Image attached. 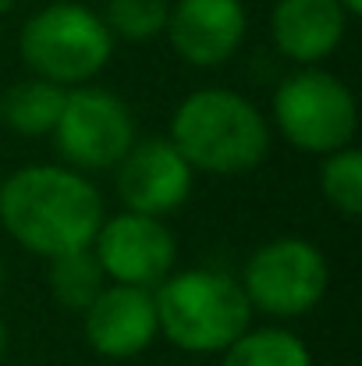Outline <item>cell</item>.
I'll list each match as a JSON object with an SVG mask.
<instances>
[{
	"instance_id": "1",
	"label": "cell",
	"mask_w": 362,
	"mask_h": 366,
	"mask_svg": "<svg viewBox=\"0 0 362 366\" xmlns=\"http://www.w3.org/2000/svg\"><path fill=\"white\" fill-rule=\"evenodd\" d=\"M104 217L100 189L68 164H32L0 182V224L32 256L89 249Z\"/></svg>"
},
{
	"instance_id": "2",
	"label": "cell",
	"mask_w": 362,
	"mask_h": 366,
	"mask_svg": "<svg viewBox=\"0 0 362 366\" xmlns=\"http://www.w3.org/2000/svg\"><path fill=\"white\" fill-rule=\"evenodd\" d=\"M167 139L192 171L231 178L266 160L270 122L235 89H196L178 104Z\"/></svg>"
},
{
	"instance_id": "3",
	"label": "cell",
	"mask_w": 362,
	"mask_h": 366,
	"mask_svg": "<svg viewBox=\"0 0 362 366\" xmlns=\"http://www.w3.org/2000/svg\"><path fill=\"white\" fill-rule=\"evenodd\" d=\"M153 302L160 335L196 356L224 352L252 324V302L241 281L210 267L171 270L153 288Z\"/></svg>"
},
{
	"instance_id": "4",
	"label": "cell",
	"mask_w": 362,
	"mask_h": 366,
	"mask_svg": "<svg viewBox=\"0 0 362 366\" xmlns=\"http://www.w3.org/2000/svg\"><path fill=\"white\" fill-rule=\"evenodd\" d=\"M18 54L36 79L71 89L86 86L107 68L114 57V36L100 11L75 0H57L39 7L21 25Z\"/></svg>"
},
{
	"instance_id": "5",
	"label": "cell",
	"mask_w": 362,
	"mask_h": 366,
	"mask_svg": "<svg viewBox=\"0 0 362 366\" xmlns=\"http://www.w3.org/2000/svg\"><path fill=\"white\" fill-rule=\"evenodd\" d=\"M273 124L295 149L327 157L341 146H352L359 104L338 75L302 64L273 93Z\"/></svg>"
},
{
	"instance_id": "6",
	"label": "cell",
	"mask_w": 362,
	"mask_h": 366,
	"mask_svg": "<svg viewBox=\"0 0 362 366\" xmlns=\"http://www.w3.org/2000/svg\"><path fill=\"white\" fill-rule=\"evenodd\" d=\"M327 285H331L327 256L309 239L295 235L263 242L248 256L241 274V288L252 310H263L281 320L313 313L327 295Z\"/></svg>"
},
{
	"instance_id": "7",
	"label": "cell",
	"mask_w": 362,
	"mask_h": 366,
	"mask_svg": "<svg viewBox=\"0 0 362 366\" xmlns=\"http://www.w3.org/2000/svg\"><path fill=\"white\" fill-rule=\"evenodd\" d=\"M57 149L75 171H114L139 139L135 118L118 93L100 86H71L54 128Z\"/></svg>"
},
{
	"instance_id": "8",
	"label": "cell",
	"mask_w": 362,
	"mask_h": 366,
	"mask_svg": "<svg viewBox=\"0 0 362 366\" xmlns=\"http://www.w3.org/2000/svg\"><path fill=\"white\" fill-rule=\"evenodd\" d=\"M114 285L156 288L178 259V242L164 217L124 210L118 217H104L96 239L89 245Z\"/></svg>"
},
{
	"instance_id": "9",
	"label": "cell",
	"mask_w": 362,
	"mask_h": 366,
	"mask_svg": "<svg viewBox=\"0 0 362 366\" xmlns=\"http://www.w3.org/2000/svg\"><path fill=\"white\" fill-rule=\"evenodd\" d=\"M114 174H118V196L124 210L149 214V217H167L178 207H185L196 178V171L167 135L135 139L118 160Z\"/></svg>"
},
{
	"instance_id": "10",
	"label": "cell",
	"mask_w": 362,
	"mask_h": 366,
	"mask_svg": "<svg viewBox=\"0 0 362 366\" xmlns=\"http://www.w3.org/2000/svg\"><path fill=\"white\" fill-rule=\"evenodd\" d=\"M241 0H174L167 14V39L174 54L192 68H221L245 43Z\"/></svg>"
},
{
	"instance_id": "11",
	"label": "cell",
	"mask_w": 362,
	"mask_h": 366,
	"mask_svg": "<svg viewBox=\"0 0 362 366\" xmlns=\"http://www.w3.org/2000/svg\"><path fill=\"white\" fill-rule=\"evenodd\" d=\"M86 342L100 360H131L153 345L160 335L153 288L114 285L107 281L104 292L82 313Z\"/></svg>"
},
{
	"instance_id": "12",
	"label": "cell",
	"mask_w": 362,
	"mask_h": 366,
	"mask_svg": "<svg viewBox=\"0 0 362 366\" xmlns=\"http://www.w3.org/2000/svg\"><path fill=\"white\" fill-rule=\"evenodd\" d=\"M348 18L352 14L341 7V0H277L270 36L288 61L320 64L341 46Z\"/></svg>"
},
{
	"instance_id": "13",
	"label": "cell",
	"mask_w": 362,
	"mask_h": 366,
	"mask_svg": "<svg viewBox=\"0 0 362 366\" xmlns=\"http://www.w3.org/2000/svg\"><path fill=\"white\" fill-rule=\"evenodd\" d=\"M64 97L68 89L64 86H54L46 79H25V82H14L4 100H0V118L7 122L11 132L25 135V139H39V135H54L57 118H61V107H64Z\"/></svg>"
},
{
	"instance_id": "14",
	"label": "cell",
	"mask_w": 362,
	"mask_h": 366,
	"mask_svg": "<svg viewBox=\"0 0 362 366\" xmlns=\"http://www.w3.org/2000/svg\"><path fill=\"white\" fill-rule=\"evenodd\" d=\"M46 285H50V295L68 310V313H86L89 302L104 292L107 285V274L96 259L93 249H75V252H61V256H50V270H46Z\"/></svg>"
},
{
	"instance_id": "15",
	"label": "cell",
	"mask_w": 362,
	"mask_h": 366,
	"mask_svg": "<svg viewBox=\"0 0 362 366\" xmlns=\"http://www.w3.org/2000/svg\"><path fill=\"white\" fill-rule=\"evenodd\" d=\"M221 366H313V352L298 335L284 327H248L224 349Z\"/></svg>"
},
{
	"instance_id": "16",
	"label": "cell",
	"mask_w": 362,
	"mask_h": 366,
	"mask_svg": "<svg viewBox=\"0 0 362 366\" xmlns=\"http://www.w3.org/2000/svg\"><path fill=\"white\" fill-rule=\"evenodd\" d=\"M320 192L341 217L362 214V153L356 146H341L320 164Z\"/></svg>"
},
{
	"instance_id": "17",
	"label": "cell",
	"mask_w": 362,
	"mask_h": 366,
	"mask_svg": "<svg viewBox=\"0 0 362 366\" xmlns=\"http://www.w3.org/2000/svg\"><path fill=\"white\" fill-rule=\"evenodd\" d=\"M167 14H171V0H104L100 11L111 36L128 43L156 39L167 29Z\"/></svg>"
},
{
	"instance_id": "18",
	"label": "cell",
	"mask_w": 362,
	"mask_h": 366,
	"mask_svg": "<svg viewBox=\"0 0 362 366\" xmlns=\"http://www.w3.org/2000/svg\"><path fill=\"white\" fill-rule=\"evenodd\" d=\"M4 352H7V324L0 317V360H4Z\"/></svg>"
},
{
	"instance_id": "19",
	"label": "cell",
	"mask_w": 362,
	"mask_h": 366,
	"mask_svg": "<svg viewBox=\"0 0 362 366\" xmlns=\"http://www.w3.org/2000/svg\"><path fill=\"white\" fill-rule=\"evenodd\" d=\"M341 7H345L348 14H359V11H362V0H341Z\"/></svg>"
},
{
	"instance_id": "20",
	"label": "cell",
	"mask_w": 362,
	"mask_h": 366,
	"mask_svg": "<svg viewBox=\"0 0 362 366\" xmlns=\"http://www.w3.org/2000/svg\"><path fill=\"white\" fill-rule=\"evenodd\" d=\"M11 7H14V0H0V18H4V14H7Z\"/></svg>"
},
{
	"instance_id": "21",
	"label": "cell",
	"mask_w": 362,
	"mask_h": 366,
	"mask_svg": "<svg viewBox=\"0 0 362 366\" xmlns=\"http://www.w3.org/2000/svg\"><path fill=\"white\" fill-rule=\"evenodd\" d=\"M4 277H7V267H4V256H0V292H4Z\"/></svg>"
},
{
	"instance_id": "22",
	"label": "cell",
	"mask_w": 362,
	"mask_h": 366,
	"mask_svg": "<svg viewBox=\"0 0 362 366\" xmlns=\"http://www.w3.org/2000/svg\"><path fill=\"white\" fill-rule=\"evenodd\" d=\"M0 182H4V174H0Z\"/></svg>"
}]
</instances>
